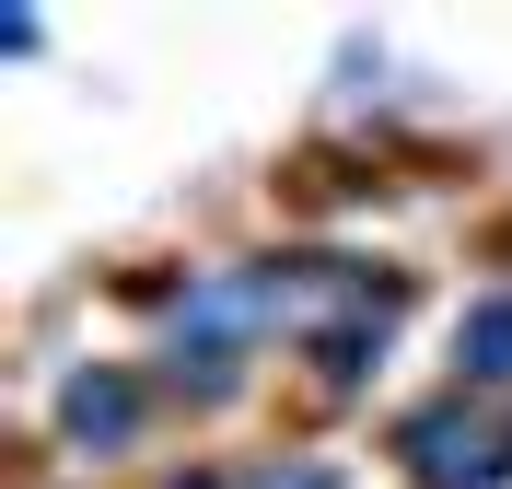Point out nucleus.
I'll list each match as a JSON object with an SVG mask.
<instances>
[{
	"mask_svg": "<svg viewBox=\"0 0 512 489\" xmlns=\"http://www.w3.org/2000/svg\"><path fill=\"white\" fill-rule=\"evenodd\" d=\"M396 443H408V466L431 489H501L512 478V408H489V396H466V408H419Z\"/></svg>",
	"mask_w": 512,
	"mask_h": 489,
	"instance_id": "1",
	"label": "nucleus"
},
{
	"mask_svg": "<svg viewBox=\"0 0 512 489\" xmlns=\"http://www.w3.org/2000/svg\"><path fill=\"white\" fill-rule=\"evenodd\" d=\"M128 420H140V408H128V385H117V373L70 385V431H82V443H128Z\"/></svg>",
	"mask_w": 512,
	"mask_h": 489,
	"instance_id": "2",
	"label": "nucleus"
},
{
	"mask_svg": "<svg viewBox=\"0 0 512 489\" xmlns=\"http://www.w3.org/2000/svg\"><path fill=\"white\" fill-rule=\"evenodd\" d=\"M466 373H512V303L501 315H466Z\"/></svg>",
	"mask_w": 512,
	"mask_h": 489,
	"instance_id": "3",
	"label": "nucleus"
},
{
	"mask_svg": "<svg viewBox=\"0 0 512 489\" xmlns=\"http://www.w3.org/2000/svg\"><path fill=\"white\" fill-rule=\"evenodd\" d=\"M268 489H326V478H315V466H291V478H268Z\"/></svg>",
	"mask_w": 512,
	"mask_h": 489,
	"instance_id": "4",
	"label": "nucleus"
}]
</instances>
